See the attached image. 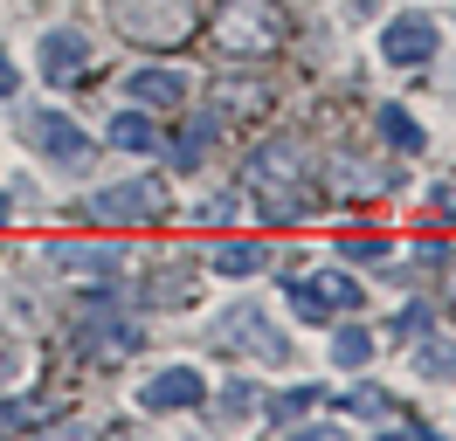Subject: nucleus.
Returning <instances> with one entry per match:
<instances>
[{"instance_id":"nucleus-1","label":"nucleus","mask_w":456,"mask_h":441,"mask_svg":"<svg viewBox=\"0 0 456 441\" xmlns=\"http://www.w3.org/2000/svg\"><path fill=\"white\" fill-rule=\"evenodd\" d=\"M249 193H256V207L270 220H305L318 207V187L312 172H305V145L297 138H270V145H256V159H249Z\"/></svg>"},{"instance_id":"nucleus-2","label":"nucleus","mask_w":456,"mask_h":441,"mask_svg":"<svg viewBox=\"0 0 456 441\" xmlns=\"http://www.w3.org/2000/svg\"><path fill=\"white\" fill-rule=\"evenodd\" d=\"M104 14L125 42H139V49H173V42H187L200 28V7L194 0H104Z\"/></svg>"},{"instance_id":"nucleus-3","label":"nucleus","mask_w":456,"mask_h":441,"mask_svg":"<svg viewBox=\"0 0 456 441\" xmlns=\"http://www.w3.org/2000/svg\"><path fill=\"white\" fill-rule=\"evenodd\" d=\"M215 28H222L228 55H270V49H284V35H290V21H284L277 0H228Z\"/></svg>"},{"instance_id":"nucleus-4","label":"nucleus","mask_w":456,"mask_h":441,"mask_svg":"<svg viewBox=\"0 0 456 441\" xmlns=\"http://www.w3.org/2000/svg\"><path fill=\"white\" fill-rule=\"evenodd\" d=\"M90 220H159L167 214V180H125V187H104L84 200Z\"/></svg>"},{"instance_id":"nucleus-5","label":"nucleus","mask_w":456,"mask_h":441,"mask_svg":"<svg viewBox=\"0 0 456 441\" xmlns=\"http://www.w3.org/2000/svg\"><path fill=\"white\" fill-rule=\"evenodd\" d=\"M290 303H297V317H312V325H325L332 310H360V283L353 276H284Z\"/></svg>"},{"instance_id":"nucleus-6","label":"nucleus","mask_w":456,"mask_h":441,"mask_svg":"<svg viewBox=\"0 0 456 441\" xmlns=\"http://www.w3.org/2000/svg\"><path fill=\"white\" fill-rule=\"evenodd\" d=\"M208 400V386H200L194 365H167V373H152V380L139 386V407L145 413H167V407H200Z\"/></svg>"},{"instance_id":"nucleus-7","label":"nucleus","mask_w":456,"mask_h":441,"mask_svg":"<svg viewBox=\"0 0 456 441\" xmlns=\"http://www.w3.org/2000/svg\"><path fill=\"white\" fill-rule=\"evenodd\" d=\"M28 138L49 152V159H62V165H90V138L69 124V117H56V110H35L28 117Z\"/></svg>"},{"instance_id":"nucleus-8","label":"nucleus","mask_w":456,"mask_h":441,"mask_svg":"<svg viewBox=\"0 0 456 441\" xmlns=\"http://www.w3.org/2000/svg\"><path fill=\"white\" fill-rule=\"evenodd\" d=\"M380 49H387V62H401V69H422L428 55H436V21H422V14H401V21H387Z\"/></svg>"},{"instance_id":"nucleus-9","label":"nucleus","mask_w":456,"mask_h":441,"mask_svg":"<svg viewBox=\"0 0 456 441\" xmlns=\"http://www.w3.org/2000/svg\"><path fill=\"white\" fill-rule=\"evenodd\" d=\"M222 338L242 345V352H256V358H284V338H270V325H263L256 303H235V310L222 317Z\"/></svg>"},{"instance_id":"nucleus-10","label":"nucleus","mask_w":456,"mask_h":441,"mask_svg":"<svg viewBox=\"0 0 456 441\" xmlns=\"http://www.w3.org/2000/svg\"><path fill=\"white\" fill-rule=\"evenodd\" d=\"M90 69V49L77 28H56V35H42V76L49 83H77Z\"/></svg>"},{"instance_id":"nucleus-11","label":"nucleus","mask_w":456,"mask_h":441,"mask_svg":"<svg viewBox=\"0 0 456 441\" xmlns=\"http://www.w3.org/2000/svg\"><path fill=\"white\" fill-rule=\"evenodd\" d=\"M77 345H84L90 358H132V352L145 345V331L118 325V317H90V325L77 331Z\"/></svg>"},{"instance_id":"nucleus-12","label":"nucleus","mask_w":456,"mask_h":441,"mask_svg":"<svg viewBox=\"0 0 456 441\" xmlns=\"http://www.w3.org/2000/svg\"><path fill=\"white\" fill-rule=\"evenodd\" d=\"M56 269H62V276H90V283H104V276H118V248L56 242Z\"/></svg>"},{"instance_id":"nucleus-13","label":"nucleus","mask_w":456,"mask_h":441,"mask_svg":"<svg viewBox=\"0 0 456 441\" xmlns=\"http://www.w3.org/2000/svg\"><path fill=\"white\" fill-rule=\"evenodd\" d=\"M125 90H132L139 104H167V110L187 104V76H180V69H139V76L125 83Z\"/></svg>"},{"instance_id":"nucleus-14","label":"nucleus","mask_w":456,"mask_h":441,"mask_svg":"<svg viewBox=\"0 0 456 441\" xmlns=\"http://www.w3.org/2000/svg\"><path fill=\"white\" fill-rule=\"evenodd\" d=\"M215 132H222V117H208V110H200L194 124H187V132H180V138H173V145H167V152H173V165H194L200 152L215 145Z\"/></svg>"},{"instance_id":"nucleus-15","label":"nucleus","mask_w":456,"mask_h":441,"mask_svg":"<svg viewBox=\"0 0 456 441\" xmlns=\"http://www.w3.org/2000/svg\"><path fill=\"white\" fill-rule=\"evenodd\" d=\"M111 145H125V152H152L159 132H152V117H139V110H118V117H111Z\"/></svg>"},{"instance_id":"nucleus-16","label":"nucleus","mask_w":456,"mask_h":441,"mask_svg":"<svg viewBox=\"0 0 456 441\" xmlns=\"http://www.w3.org/2000/svg\"><path fill=\"white\" fill-rule=\"evenodd\" d=\"M380 138H387V145H401V152H422V124H415L401 104L380 110Z\"/></svg>"},{"instance_id":"nucleus-17","label":"nucleus","mask_w":456,"mask_h":441,"mask_svg":"<svg viewBox=\"0 0 456 441\" xmlns=\"http://www.w3.org/2000/svg\"><path fill=\"white\" fill-rule=\"evenodd\" d=\"M215 269H222V276H256L263 269V248L256 242H222V248H215Z\"/></svg>"},{"instance_id":"nucleus-18","label":"nucleus","mask_w":456,"mask_h":441,"mask_svg":"<svg viewBox=\"0 0 456 441\" xmlns=\"http://www.w3.org/2000/svg\"><path fill=\"white\" fill-rule=\"evenodd\" d=\"M415 373H422V380H456V345L450 338L422 345V352H415Z\"/></svg>"},{"instance_id":"nucleus-19","label":"nucleus","mask_w":456,"mask_h":441,"mask_svg":"<svg viewBox=\"0 0 456 441\" xmlns=\"http://www.w3.org/2000/svg\"><path fill=\"white\" fill-rule=\"evenodd\" d=\"M215 104H235V110H263V104H270V83H228L222 76V90H215Z\"/></svg>"},{"instance_id":"nucleus-20","label":"nucleus","mask_w":456,"mask_h":441,"mask_svg":"<svg viewBox=\"0 0 456 441\" xmlns=\"http://www.w3.org/2000/svg\"><path fill=\"white\" fill-rule=\"evenodd\" d=\"M332 358H339L346 373H360V365L373 358V338L367 331H339V338H332Z\"/></svg>"},{"instance_id":"nucleus-21","label":"nucleus","mask_w":456,"mask_h":441,"mask_svg":"<svg viewBox=\"0 0 456 441\" xmlns=\"http://www.w3.org/2000/svg\"><path fill=\"white\" fill-rule=\"evenodd\" d=\"M318 400H325L318 386H290V393H277V400H270V413H277V421H297V413L318 407Z\"/></svg>"},{"instance_id":"nucleus-22","label":"nucleus","mask_w":456,"mask_h":441,"mask_svg":"<svg viewBox=\"0 0 456 441\" xmlns=\"http://www.w3.org/2000/svg\"><path fill=\"white\" fill-rule=\"evenodd\" d=\"M249 407H256V393H249L242 380H228V393H222V413H228V421H242Z\"/></svg>"},{"instance_id":"nucleus-23","label":"nucleus","mask_w":456,"mask_h":441,"mask_svg":"<svg viewBox=\"0 0 456 441\" xmlns=\"http://www.w3.org/2000/svg\"><path fill=\"white\" fill-rule=\"evenodd\" d=\"M28 421H49L42 400H21V407H0V428H28Z\"/></svg>"},{"instance_id":"nucleus-24","label":"nucleus","mask_w":456,"mask_h":441,"mask_svg":"<svg viewBox=\"0 0 456 441\" xmlns=\"http://www.w3.org/2000/svg\"><path fill=\"white\" fill-rule=\"evenodd\" d=\"M422 331H428V303H408L395 317V338H422Z\"/></svg>"},{"instance_id":"nucleus-25","label":"nucleus","mask_w":456,"mask_h":441,"mask_svg":"<svg viewBox=\"0 0 456 441\" xmlns=\"http://www.w3.org/2000/svg\"><path fill=\"white\" fill-rule=\"evenodd\" d=\"M21 380V345H0V393Z\"/></svg>"},{"instance_id":"nucleus-26","label":"nucleus","mask_w":456,"mask_h":441,"mask_svg":"<svg viewBox=\"0 0 456 441\" xmlns=\"http://www.w3.org/2000/svg\"><path fill=\"white\" fill-rule=\"evenodd\" d=\"M339 255H353V262H373V255H387V242H373V235H360V242H346Z\"/></svg>"},{"instance_id":"nucleus-27","label":"nucleus","mask_w":456,"mask_h":441,"mask_svg":"<svg viewBox=\"0 0 456 441\" xmlns=\"http://www.w3.org/2000/svg\"><path fill=\"white\" fill-rule=\"evenodd\" d=\"M346 407L353 413H387V400H380V393H346Z\"/></svg>"},{"instance_id":"nucleus-28","label":"nucleus","mask_w":456,"mask_h":441,"mask_svg":"<svg viewBox=\"0 0 456 441\" xmlns=\"http://www.w3.org/2000/svg\"><path fill=\"white\" fill-rule=\"evenodd\" d=\"M14 90H21V69H14L7 55H0V97H14Z\"/></svg>"},{"instance_id":"nucleus-29","label":"nucleus","mask_w":456,"mask_h":441,"mask_svg":"<svg viewBox=\"0 0 456 441\" xmlns=\"http://www.w3.org/2000/svg\"><path fill=\"white\" fill-rule=\"evenodd\" d=\"M436 214H456V187H436Z\"/></svg>"},{"instance_id":"nucleus-30","label":"nucleus","mask_w":456,"mask_h":441,"mask_svg":"<svg viewBox=\"0 0 456 441\" xmlns=\"http://www.w3.org/2000/svg\"><path fill=\"white\" fill-rule=\"evenodd\" d=\"M0 228H7V193H0Z\"/></svg>"}]
</instances>
